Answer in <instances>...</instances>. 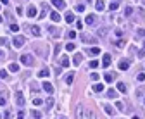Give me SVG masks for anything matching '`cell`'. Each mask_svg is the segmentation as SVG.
<instances>
[{
    "label": "cell",
    "instance_id": "obj_17",
    "mask_svg": "<svg viewBox=\"0 0 145 119\" xmlns=\"http://www.w3.org/2000/svg\"><path fill=\"white\" fill-rule=\"evenodd\" d=\"M48 74H50V71H48V69H41V71L38 73V78H47Z\"/></svg>",
    "mask_w": 145,
    "mask_h": 119
},
{
    "label": "cell",
    "instance_id": "obj_21",
    "mask_svg": "<svg viewBox=\"0 0 145 119\" xmlns=\"http://www.w3.org/2000/svg\"><path fill=\"white\" fill-rule=\"evenodd\" d=\"M72 81H74V73H69V74L66 76V83H68V85H71Z\"/></svg>",
    "mask_w": 145,
    "mask_h": 119
},
{
    "label": "cell",
    "instance_id": "obj_8",
    "mask_svg": "<svg viewBox=\"0 0 145 119\" xmlns=\"http://www.w3.org/2000/svg\"><path fill=\"white\" fill-rule=\"evenodd\" d=\"M86 52H88L90 55H99V54H100V48H99V47H92V48H88Z\"/></svg>",
    "mask_w": 145,
    "mask_h": 119
},
{
    "label": "cell",
    "instance_id": "obj_7",
    "mask_svg": "<svg viewBox=\"0 0 145 119\" xmlns=\"http://www.w3.org/2000/svg\"><path fill=\"white\" fill-rule=\"evenodd\" d=\"M43 90H45L47 93H50V95L54 93V86H52V85H50L48 81H45V83H43Z\"/></svg>",
    "mask_w": 145,
    "mask_h": 119
},
{
    "label": "cell",
    "instance_id": "obj_44",
    "mask_svg": "<svg viewBox=\"0 0 145 119\" xmlns=\"http://www.w3.org/2000/svg\"><path fill=\"white\" fill-rule=\"evenodd\" d=\"M66 50H74V45H72V43H68V45H66Z\"/></svg>",
    "mask_w": 145,
    "mask_h": 119
},
{
    "label": "cell",
    "instance_id": "obj_1",
    "mask_svg": "<svg viewBox=\"0 0 145 119\" xmlns=\"http://www.w3.org/2000/svg\"><path fill=\"white\" fill-rule=\"evenodd\" d=\"M21 64H24V66H28V67L35 66V59H33V55H30V54L21 55Z\"/></svg>",
    "mask_w": 145,
    "mask_h": 119
},
{
    "label": "cell",
    "instance_id": "obj_16",
    "mask_svg": "<svg viewBox=\"0 0 145 119\" xmlns=\"http://www.w3.org/2000/svg\"><path fill=\"white\" fill-rule=\"evenodd\" d=\"M50 19H52V21H55V23H57V21H61L59 12H50Z\"/></svg>",
    "mask_w": 145,
    "mask_h": 119
},
{
    "label": "cell",
    "instance_id": "obj_49",
    "mask_svg": "<svg viewBox=\"0 0 145 119\" xmlns=\"http://www.w3.org/2000/svg\"><path fill=\"white\" fill-rule=\"evenodd\" d=\"M33 104H35V105H40V104H41V98H35Z\"/></svg>",
    "mask_w": 145,
    "mask_h": 119
},
{
    "label": "cell",
    "instance_id": "obj_42",
    "mask_svg": "<svg viewBox=\"0 0 145 119\" xmlns=\"http://www.w3.org/2000/svg\"><path fill=\"white\" fill-rule=\"evenodd\" d=\"M116 107H117V109H119V111H124V105H123V104H121V102H117V104H116Z\"/></svg>",
    "mask_w": 145,
    "mask_h": 119
},
{
    "label": "cell",
    "instance_id": "obj_32",
    "mask_svg": "<svg viewBox=\"0 0 145 119\" xmlns=\"http://www.w3.org/2000/svg\"><path fill=\"white\" fill-rule=\"evenodd\" d=\"M7 76H9V74H7V71H5V69H0V78L7 79Z\"/></svg>",
    "mask_w": 145,
    "mask_h": 119
},
{
    "label": "cell",
    "instance_id": "obj_28",
    "mask_svg": "<svg viewBox=\"0 0 145 119\" xmlns=\"http://www.w3.org/2000/svg\"><path fill=\"white\" fill-rule=\"evenodd\" d=\"M117 90L123 91V93H126V85L124 83H117Z\"/></svg>",
    "mask_w": 145,
    "mask_h": 119
},
{
    "label": "cell",
    "instance_id": "obj_56",
    "mask_svg": "<svg viewBox=\"0 0 145 119\" xmlns=\"http://www.w3.org/2000/svg\"><path fill=\"white\" fill-rule=\"evenodd\" d=\"M144 47H145V41H144Z\"/></svg>",
    "mask_w": 145,
    "mask_h": 119
},
{
    "label": "cell",
    "instance_id": "obj_3",
    "mask_svg": "<svg viewBox=\"0 0 145 119\" xmlns=\"http://www.w3.org/2000/svg\"><path fill=\"white\" fill-rule=\"evenodd\" d=\"M110 60H112V57H110L109 54H104V57H102V66H104V67H109V66H110Z\"/></svg>",
    "mask_w": 145,
    "mask_h": 119
},
{
    "label": "cell",
    "instance_id": "obj_51",
    "mask_svg": "<svg viewBox=\"0 0 145 119\" xmlns=\"http://www.w3.org/2000/svg\"><path fill=\"white\" fill-rule=\"evenodd\" d=\"M5 43H7V40H5V38H0V45H5Z\"/></svg>",
    "mask_w": 145,
    "mask_h": 119
},
{
    "label": "cell",
    "instance_id": "obj_40",
    "mask_svg": "<svg viewBox=\"0 0 145 119\" xmlns=\"http://www.w3.org/2000/svg\"><path fill=\"white\" fill-rule=\"evenodd\" d=\"M68 38H76V31H69V35H68Z\"/></svg>",
    "mask_w": 145,
    "mask_h": 119
},
{
    "label": "cell",
    "instance_id": "obj_19",
    "mask_svg": "<svg viewBox=\"0 0 145 119\" xmlns=\"http://www.w3.org/2000/svg\"><path fill=\"white\" fill-rule=\"evenodd\" d=\"M9 71H10V73H17V71H19V66H17V64H9Z\"/></svg>",
    "mask_w": 145,
    "mask_h": 119
},
{
    "label": "cell",
    "instance_id": "obj_26",
    "mask_svg": "<svg viewBox=\"0 0 145 119\" xmlns=\"http://www.w3.org/2000/svg\"><path fill=\"white\" fill-rule=\"evenodd\" d=\"M66 21H68V23H72V21H74V14H72V12H68V14H66Z\"/></svg>",
    "mask_w": 145,
    "mask_h": 119
},
{
    "label": "cell",
    "instance_id": "obj_6",
    "mask_svg": "<svg viewBox=\"0 0 145 119\" xmlns=\"http://www.w3.org/2000/svg\"><path fill=\"white\" fill-rule=\"evenodd\" d=\"M16 102H17V105H21V107L24 105V97H23V93H21V91H17V93H16Z\"/></svg>",
    "mask_w": 145,
    "mask_h": 119
},
{
    "label": "cell",
    "instance_id": "obj_41",
    "mask_svg": "<svg viewBox=\"0 0 145 119\" xmlns=\"http://www.w3.org/2000/svg\"><path fill=\"white\" fill-rule=\"evenodd\" d=\"M59 50H61V45H55V50H54V55H59Z\"/></svg>",
    "mask_w": 145,
    "mask_h": 119
},
{
    "label": "cell",
    "instance_id": "obj_54",
    "mask_svg": "<svg viewBox=\"0 0 145 119\" xmlns=\"http://www.w3.org/2000/svg\"><path fill=\"white\" fill-rule=\"evenodd\" d=\"M133 119H140V118H138V116H133Z\"/></svg>",
    "mask_w": 145,
    "mask_h": 119
},
{
    "label": "cell",
    "instance_id": "obj_23",
    "mask_svg": "<svg viewBox=\"0 0 145 119\" xmlns=\"http://www.w3.org/2000/svg\"><path fill=\"white\" fill-rule=\"evenodd\" d=\"M104 111H106V112H107L109 116H112V114H114V109H112V107H110V105H107V104H106V105H104Z\"/></svg>",
    "mask_w": 145,
    "mask_h": 119
},
{
    "label": "cell",
    "instance_id": "obj_13",
    "mask_svg": "<svg viewBox=\"0 0 145 119\" xmlns=\"http://www.w3.org/2000/svg\"><path fill=\"white\" fill-rule=\"evenodd\" d=\"M48 33L54 35V36H59V30H57L55 26H48Z\"/></svg>",
    "mask_w": 145,
    "mask_h": 119
},
{
    "label": "cell",
    "instance_id": "obj_47",
    "mask_svg": "<svg viewBox=\"0 0 145 119\" xmlns=\"http://www.w3.org/2000/svg\"><path fill=\"white\" fill-rule=\"evenodd\" d=\"M0 105H7V100L3 97H0Z\"/></svg>",
    "mask_w": 145,
    "mask_h": 119
},
{
    "label": "cell",
    "instance_id": "obj_27",
    "mask_svg": "<svg viewBox=\"0 0 145 119\" xmlns=\"http://www.w3.org/2000/svg\"><path fill=\"white\" fill-rule=\"evenodd\" d=\"M131 14H133V7H126V9H124V16H126V17H130Z\"/></svg>",
    "mask_w": 145,
    "mask_h": 119
},
{
    "label": "cell",
    "instance_id": "obj_29",
    "mask_svg": "<svg viewBox=\"0 0 145 119\" xmlns=\"http://www.w3.org/2000/svg\"><path fill=\"white\" fill-rule=\"evenodd\" d=\"M102 90H104V85H100V83H97L93 86V91H102Z\"/></svg>",
    "mask_w": 145,
    "mask_h": 119
},
{
    "label": "cell",
    "instance_id": "obj_50",
    "mask_svg": "<svg viewBox=\"0 0 145 119\" xmlns=\"http://www.w3.org/2000/svg\"><path fill=\"white\" fill-rule=\"evenodd\" d=\"M76 26H78V30H81V28H83V23H81V21H78V23H76Z\"/></svg>",
    "mask_w": 145,
    "mask_h": 119
},
{
    "label": "cell",
    "instance_id": "obj_38",
    "mask_svg": "<svg viewBox=\"0 0 145 119\" xmlns=\"http://www.w3.org/2000/svg\"><path fill=\"white\" fill-rule=\"evenodd\" d=\"M76 10H78V12H83V10H85V5H83V3L76 5Z\"/></svg>",
    "mask_w": 145,
    "mask_h": 119
},
{
    "label": "cell",
    "instance_id": "obj_53",
    "mask_svg": "<svg viewBox=\"0 0 145 119\" xmlns=\"http://www.w3.org/2000/svg\"><path fill=\"white\" fill-rule=\"evenodd\" d=\"M2 59H3V52L0 50V60H2Z\"/></svg>",
    "mask_w": 145,
    "mask_h": 119
},
{
    "label": "cell",
    "instance_id": "obj_2",
    "mask_svg": "<svg viewBox=\"0 0 145 119\" xmlns=\"http://www.w3.org/2000/svg\"><path fill=\"white\" fill-rule=\"evenodd\" d=\"M117 66H119V69H121V71H126V69L130 67V60H128V59H123V60H119V64H117Z\"/></svg>",
    "mask_w": 145,
    "mask_h": 119
},
{
    "label": "cell",
    "instance_id": "obj_30",
    "mask_svg": "<svg viewBox=\"0 0 145 119\" xmlns=\"http://www.w3.org/2000/svg\"><path fill=\"white\" fill-rule=\"evenodd\" d=\"M41 9H43V10H41V14H40V17H43V16H45V12H47V9H48V5H47V3H41Z\"/></svg>",
    "mask_w": 145,
    "mask_h": 119
},
{
    "label": "cell",
    "instance_id": "obj_36",
    "mask_svg": "<svg viewBox=\"0 0 145 119\" xmlns=\"http://www.w3.org/2000/svg\"><path fill=\"white\" fill-rule=\"evenodd\" d=\"M81 111H83V107H81V105H78V109H76V118H78V119L81 118Z\"/></svg>",
    "mask_w": 145,
    "mask_h": 119
},
{
    "label": "cell",
    "instance_id": "obj_43",
    "mask_svg": "<svg viewBox=\"0 0 145 119\" xmlns=\"http://www.w3.org/2000/svg\"><path fill=\"white\" fill-rule=\"evenodd\" d=\"M137 79H138V81H145V74H144V73H140V74H138V78H137Z\"/></svg>",
    "mask_w": 145,
    "mask_h": 119
},
{
    "label": "cell",
    "instance_id": "obj_15",
    "mask_svg": "<svg viewBox=\"0 0 145 119\" xmlns=\"http://www.w3.org/2000/svg\"><path fill=\"white\" fill-rule=\"evenodd\" d=\"M28 16H30V17H35L36 16V7H33V5L28 7Z\"/></svg>",
    "mask_w": 145,
    "mask_h": 119
},
{
    "label": "cell",
    "instance_id": "obj_35",
    "mask_svg": "<svg viewBox=\"0 0 145 119\" xmlns=\"http://www.w3.org/2000/svg\"><path fill=\"white\" fill-rule=\"evenodd\" d=\"M52 105H54V98H52V97H48V98H47V107L50 109Z\"/></svg>",
    "mask_w": 145,
    "mask_h": 119
},
{
    "label": "cell",
    "instance_id": "obj_11",
    "mask_svg": "<svg viewBox=\"0 0 145 119\" xmlns=\"http://www.w3.org/2000/svg\"><path fill=\"white\" fill-rule=\"evenodd\" d=\"M81 60H83V55H81V54H74V57H72V62H74V64L78 66V64L81 62Z\"/></svg>",
    "mask_w": 145,
    "mask_h": 119
},
{
    "label": "cell",
    "instance_id": "obj_48",
    "mask_svg": "<svg viewBox=\"0 0 145 119\" xmlns=\"http://www.w3.org/2000/svg\"><path fill=\"white\" fill-rule=\"evenodd\" d=\"M138 57H140V59H144V57H145V50H140V52H138Z\"/></svg>",
    "mask_w": 145,
    "mask_h": 119
},
{
    "label": "cell",
    "instance_id": "obj_55",
    "mask_svg": "<svg viewBox=\"0 0 145 119\" xmlns=\"http://www.w3.org/2000/svg\"><path fill=\"white\" fill-rule=\"evenodd\" d=\"M0 23H2V16H0Z\"/></svg>",
    "mask_w": 145,
    "mask_h": 119
},
{
    "label": "cell",
    "instance_id": "obj_18",
    "mask_svg": "<svg viewBox=\"0 0 145 119\" xmlns=\"http://www.w3.org/2000/svg\"><path fill=\"white\" fill-rule=\"evenodd\" d=\"M104 78H106V81H107V83H112V81H114V78H116V76H114L112 73H106V76H104Z\"/></svg>",
    "mask_w": 145,
    "mask_h": 119
},
{
    "label": "cell",
    "instance_id": "obj_57",
    "mask_svg": "<svg viewBox=\"0 0 145 119\" xmlns=\"http://www.w3.org/2000/svg\"><path fill=\"white\" fill-rule=\"evenodd\" d=\"M61 119H66V118H61Z\"/></svg>",
    "mask_w": 145,
    "mask_h": 119
},
{
    "label": "cell",
    "instance_id": "obj_20",
    "mask_svg": "<svg viewBox=\"0 0 145 119\" xmlns=\"http://www.w3.org/2000/svg\"><path fill=\"white\" fill-rule=\"evenodd\" d=\"M95 7H97V10H104V0H97Z\"/></svg>",
    "mask_w": 145,
    "mask_h": 119
},
{
    "label": "cell",
    "instance_id": "obj_10",
    "mask_svg": "<svg viewBox=\"0 0 145 119\" xmlns=\"http://www.w3.org/2000/svg\"><path fill=\"white\" fill-rule=\"evenodd\" d=\"M81 40H83L85 43H90V41H92V43H95V41H97V40L93 38V36H90V35H83V36H81Z\"/></svg>",
    "mask_w": 145,
    "mask_h": 119
},
{
    "label": "cell",
    "instance_id": "obj_24",
    "mask_svg": "<svg viewBox=\"0 0 145 119\" xmlns=\"http://www.w3.org/2000/svg\"><path fill=\"white\" fill-rule=\"evenodd\" d=\"M31 33H33L35 36H40V33H41V31H40V28H38V26H31Z\"/></svg>",
    "mask_w": 145,
    "mask_h": 119
},
{
    "label": "cell",
    "instance_id": "obj_52",
    "mask_svg": "<svg viewBox=\"0 0 145 119\" xmlns=\"http://www.w3.org/2000/svg\"><path fill=\"white\" fill-rule=\"evenodd\" d=\"M0 2H2L3 5H5V3H9V0H0Z\"/></svg>",
    "mask_w": 145,
    "mask_h": 119
},
{
    "label": "cell",
    "instance_id": "obj_33",
    "mask_svg": "<svg viewBox=\"0 0 145 119\" xmlns=\"http://www.w3.org/2000/svg\"><path fill=\"white\" fill-rule=\"evenodd\" d=\"M117 7H119V5H117V2H112V3L109 5V10H116Z\"/></svg>",
    "mask_w": 145,
    "mask_h": 119
},
{
    "label": "cell",
    "instance_id": "obj_37",
    "mask_svg": "<svg viewBox=\"0 0 145 119\" xmlns=\"http://www.w3.org/2000/svg\"><path fill=\"white\" fill-rule=\"evenodd\" d=\"M137 35H138L140 38H145V30H137Z\"/></svg>",
    "mask_w": 145,
    "mask_h": 119
},
{
    "label": "cell",
    "instance_id": "obj_45",
    "mask_svg": "<svg viewBox=\"0 0 145 119\" xmlns=\"http://www.w3.org/2000/svg\"><path fill=\"white\" fill-rule=\"evenodd\" d=\"M100 78V76H99V74H97V73H92V79H93V81H97V79Z\"/></svg>",
    "mask_w": 145,
    "mask_h": 119
},
{
    "label": "cell",
    "instance_id": "obj_58",
    "mask_svg": "<svg viewBox=\"0 0 145 119\" xmlns=\"http://www.w3.org/2000/svg\"><path fill=\"white\" fill-rule=\"evenodd\" d=\"M144 102H145V100H144Z\"/></svg>",
    "mask_w": 145,
    "mask_h": 119
},
{
    "label": "cell",
    "instance_id": "obj_39",
    "mask_svg": "<svg viewBox=\"0 0 145 119\" xmlns=\"http://www.w3.org/2000/svg\"><path fill=\"white\" fill-rule=\"evenodd\" d=\"M109 33V28H102L100 31H99V35H107Z\"/></svg>",
    "mask_w": 145,
    "mask_h": 119
},
{
    "label": "cell",
    "instance_id": "obj_34",
    "mask_svg": "<svg viewBox=\"0 0 145 119\" xmlns=\"http://www.w3.org/2000/svg\"><path fill=\"white\" fill-rule=\"evenodd\" d=\"M10 31H12V33H17V31H19V26H17V24H10Z\"/></svg>",
    "mask_w": 145,
    "mask_h": 119
},
{
    "label": "cell",
    "instance_id": "obj_9",
    "mask_svg": "<svg viewBox=\"0 0 145 119\" xmlns=\"http://www.w3.org/2000/svg\"><path fill=\"white\" fill-rule=\"evenodd\" d=\"M52 3H54L55 7H59V9H66V3H64V0H52Z\"/></svg>",
    "mask_w": 145,
    "mask_h": 119
},
{
    "label": "cell",
    "instance_id": "obj_12",
    "mask_svg": "<svg viewBox=\"0 0 145 119\" xmlns=\"http://www.w3.org/2000/svg\"><path fill=\"white\" fill-rule=\"evenodd\" d=\"M59 64H61L62 67H68V66H69V59H68V57L64 55V57H61V60H59Z\"/></svg>",
    "mask_w": 145,
    "mask_h": 119
},
{
    "label": "cell",
    "instance_id": "obj_31",
    "mask_svg": "<svg viewBox=\"0 0 145 119\" xmlns=\"http://www.w3.org/2000/svg\"><path fill=\"white\" fill-rule=\"evenodd\" d=\"M99 64H100V62H99V60H95V59H93V60H90V67H92V69H95Z\"/></svg>",
    "mask_w": 145,
    "mask_h": 119
},
{
    "label": "cell",
    "instance_id": "obj_5",
    "mask_svg": "<svg viewBox=\"0 0 145 119\" xmlns=\"http://www.w3.org/2000/svg\"><path fill=\"white\" fill-rule=\"evenodd\" d=\"M86 24H90V26H95V24H97V16H93V14L86 16Z\"/></svg>",
    "mask_w": 145,
    "mask_h": 119
},
{
    "label": "cell",
    "instance_id": "obj_22",
    "mask_svg": "<svg viewBox=\"0 0 145 119\" xmlns=\"http://www.w3.org/2000/svg\"><path fill=\"white\" fill-rule=\"evenodd\" d=\"M31 116H33V119H41V112H38L36 109H33L31 111Z\"/></svg>",
    "mask_w": 145,
    "mask_h": 119
},
{
    "label": "cell",
    "instance_id": "obj_25",
    "mask_svg": "<svg viewBox=\"0 0 145 119\" xmlns=\"http://www.w3.org/2000/svg\"><path fill=\"white\" fill-rule=\"evenodd\" d=\"M86 119H97L95 111H88V112H86Z\"/></svg>",
    "mask_w": 145,
    "mask_h": 119
},
{
    "label": "cell",
    "instance_id": "obj_4",
    "mask_svg": "<svg viewBox=\"0 0 145 119\" xmlns=\"http://www.w3.org/2000/svg\"><path fill=\"white\" fill-rule=\"evenodd\" d=\"M23 45H24V38H23V36H16V38H14V47H16V48H21Z\"/></svg>",
    "mask_w": 145,
    "mask_h": 119
},
{
    "label": "cell",
    "instance_id": "obj_14",
    "mask_svg": "<svg viewBox=\"0 0 145 119\" xmlns=\"http://www.w3.org/2000/svg\"><path fill=\"white\" fill-rule=\"evenodd\" d=\"M107 97H109V98H116V97H117V91H116V90H112V88H109V90H107Z\"/></svg>",
    "mask_w": 145,
    "mask_h": 119
},
{
    "label": "cell",
    "instance_id": "obj_46",
    "mask_svg": "<svg viewBox=\"0 0 145 119\" xmlns=\"http://www.w3.org/2000/svg\"><path fill=\"white\" fill-rule=\"evenodd\" d=\"M17 119H24V112H23V111L17 112Z\"/></svg>",
    "mask_w": 145,
    "mask_h": 119
}]
</instances>
